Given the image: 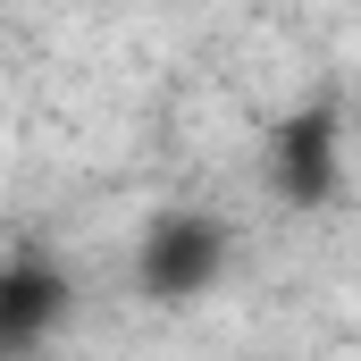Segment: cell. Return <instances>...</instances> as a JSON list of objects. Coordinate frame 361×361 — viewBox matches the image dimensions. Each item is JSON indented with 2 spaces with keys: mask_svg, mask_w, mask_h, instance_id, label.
<instances>
[{
  "mask_svg": "<svg viewBox=\"0 0 361 361\" xmlns=\"http://www.w3.org/2000/svg\"><path fill=\"white\" fill-rule=\"evenodd\" d=\"M126 269H135V294L143 302L185 311V302H202L219 277L235 269V227L219 210H152Z\"/></svg>",
  "mask_w": 361,
  "mask_h": 361,
  "instance_id": "obj_1",
  "label": "cell"
},
{
  "mask_svg": "<svg viewBox=\"0 0 361 361\" xmlns=\"http://www.w3.org/2000/svg\"><path fill=\"white\" fill-rule=\"evenodd\" d=\"M261 185L277 210H328L345 193V109L319 92L302 109H286L261 143Z\"/></svg>",
  "mask_w": 361,
  "mask_h": 361,
  "instance_id": "obj_2",
  "label": "cell"
},
{
  "mask_svg": "<svg viewBox=\"0 0 361 361\" xmlns=\"http://www.w3.org/2000/svg\"><path fill=\"white\" fill-rule=\"evenodd\" d=\"M68 302H76V286H68V269H59L42 244L8 252V261H0V361H34L59 336Z\"/></svg>",
  "mask_w": 361,
  "mask_h": 361,
  "instance_id": "obj_3",
  "label": "cell"
}]
</instances>
